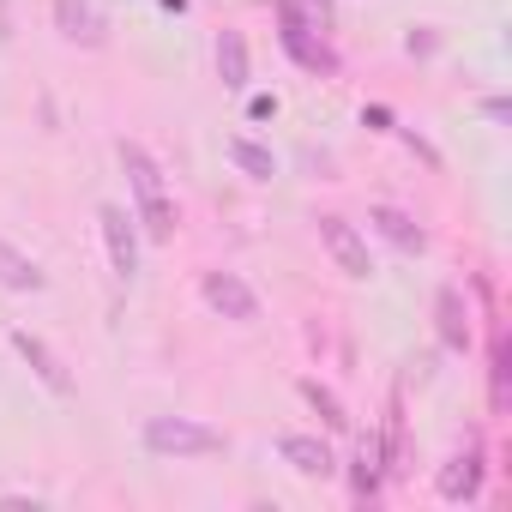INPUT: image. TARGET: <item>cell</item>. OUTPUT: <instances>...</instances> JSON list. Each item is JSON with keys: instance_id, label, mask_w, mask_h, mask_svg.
Listing matches in <instances>:
<instances>
[{"instance_id": "1", "label": "cell", "mask_w": 512, "mask_h": 512, "mask_svg": "<svg viewBox=\"0 0 512 512\" xmlns=\"http://www.w3.org/2000/svg\"><path fill=\"white\" fill-rule=\"evenodd\" d=\"M115 157H121V175H127V187H133V223H139V235H145V241H175L181 205L169 199V181H163V163L151 157V145L121 139Z\"/></svg>"}, {"instance_id": "2", "label": "cell", "mask_w": 512, "mask_h": 512, "mask_svg": "<svg viewBox=\"0 0 512 512\" xmlns=\"http://www.w3.org/2000/svg\"><path fill=\"white\" fill-rule=\"evenodd\" d=\"M278 43H284V55H290L302 73H314V79H338V67H344V55L332 49L326 25L302 7V0H278Z\"/></svg>"}, {"instance_id": "3", "label": "cell", "mask_w": 512, "mask_h": 512, "mask_svg": "<svg viewBox=\"0 0 512 512\" xmlns=\"http://www.w3.org/2000/svg\"><path fill=\"white\" fill-rule=\"evenodd\" d=\"M139 446L151 452V458H217V452H229V434L223 428H211V422H199V416H151L145 428H139Z\"/></svg>"}, {"instance_id": "4", "label": "cell", "mask_w": 512, "mask_h": 512, "mask_svg": "<svg viewBox=\"0 0 512 512\" xmlns=\"http://www.w3.org/2000/svg\"><path fill=\"white\" fill-rule=\"evenodd\" d=\"M314 223H320V241H326V253H332V266H338L344 278L368 284V278H374V253H368V235H362L350 217H338V211H326V217H314Z\"/></svg>"}, {"instance_id": "5", "label": "cell", "mask_w": 512, "mask_h": 512, "mask_svg": "<svg viewBox=\"0 0 512 512\" xmlns=\"http://www.w3.org/2000/svg\"><path fill=\"white\" fill-rule=\"evenodd\" d=\"M97 229H103V253H109V278L115 284H133L139 278V223L121 211V205H97Z\"/></svg>"}, {"instance_id": "6", "label": "cell", "mask_w": 512, "mask_h": 512, "mask_svg": "<svg viewBox=\"0 0 512 512\" xmlns=\"http://www.w3.org/2000/svg\"><path fill=\"white\" fill-rule=\"evenodd\" d=\"M199 296H205V308L217 314V320H235V326H253L260 320V290H253L241 272H205L199 278Z\"/></svg>"}, {"instance_id": "7", "label": "cell", "mask_w": 512, "mask_h": 512, "mask_svg": "<svg viewBox=\"0 0 512 512\" xmlns=\"http://www.w3.org/2000/svg\"><path fill=\"white\" fill-rule=\"evenodd\" d=\"M49 19H55L61 43H73V49H103L109 43V13L97 0H55Z\"/></svg>"}, {"instance_id": "8", "label": "cell", "mask_w": 512, "mask_h": 512, "mask_svg": "<svg viewBox=\"0 0 512 512\" xmlns=\"http://www.w3.org/2000/svg\"><path fill=\"white\" fill-rule=\"evenodd\" d=\"M434 338H440V350H452V356H470V344H476V326H470L464 284H440V290H434Z\"/></svg>"}, {"instance_id": "9", "label": "cell", "mask_w": 512, "mask_h": 512, "mask_svg": "<svg viewBox=\"0 0 512 512\" xmlns=\"http://www.w3.org/2000/svg\"><path fill=\"white\" fill-rule=\"evenodd\" d=\"M13 350L25 356V368L43 380V392H49V398H73V392H79V386H73V374H67V362L49 350V338H37V332L13 326Z\"/></svg>"}, {"instance_id": "10", "label": "cell", "mask_w": 512, "mask_h": 512, "mask_svg": "<svg viewBox=\"0 0 512 512\" xmlns=\"http://www.w3.org/2000/svg\"><path fill=\"white\" fill-rule=\"evenodd\" d=\"M278 458L296 470V476H308V482H326V476H338V452H332V440H320V434H278Z\"/></svg>"}, {"instance_id": "11", "label": "cell", "mask_w": 512, "mask_h": 512, "mask_svg": "<svg viewBox=\"0 0 512 512\" xmlns=\"http://www.w3.org/2000/svg\"><path fill=\"white\" fill-rule=\"evenodd\" d=\"M482 482H488V464H482V446H464V452H452L440 470H434V494L440 500H476L482 494Z\"/></svg>"}, {"instance_id": "12", "label": "cell", "mask_w": 512, "mask_h": 512, "mask_svg": "<svg viewBox=\"0 0 512 512\" xmlns=\"http://www.w3.org/2000/svg\"><path fill=\"white\" fill-rule=\"evenodd\" d=\"M0 290H13V296H37V290H49V272L31 260L19 241H7V235H0Z\"/></svg>"}, {"instance_id": "13", "label": "cell", "mask_w": 512, "mask_h": 512, "mask_svg": "<svg viewBox=\"0 0 512 512\" xmlns=\"http://www.w3.org/2000/svg\"><path fill=\"white\" fill-rule=\"evenodd\" d=\"M368 223H374V235H380V241H392L398 253H428V229H422L404 205H374V211H368Z\"/></svg>"}, {"instance_id": "14", "label": "cell", "mask_w": 512, "mask_h": 512, "mask_svg": "<svg viewBox=\"0 0 512 512\" xmlns=\"http://www.w3.org/2000/svg\"><path fill=\"white\" fill-rule=\"evenodd\" d=\"M386 476H392V470H386V446L368 434V440L356 446V464H350V494H356V500H374Z\"/></svg>"}, {"instance_id": "15", "label": "cell", "mask_w": 512, "mask_h": 512, "mask_svg": "<svg viewBox=\"0 0 512 512\" xmlns=\"http://www.w3.org/2000/svg\"><path fill=\"white\" fill-rule=\"evenodd\" d=\"M223 151H229V163H235L247 181H272V175H278V157H272V145L247 139V133H229V139H223Z\"/></svg>"}, {"instance_id": "16", "label": "cell", "mask_w": 512, "mask_h": 512, "mask_svg": "<svg viewBox=\"0 0 512 512\" xmlns=\"http://www.w3.org/2000/svg\"><path fill=\"white\" fill-rule=\"evenodd\" d=\"M217 79H223V91H247L253 67H247V37L241 31H217Z\"/></svg>"}, {"instance_id": "17", "label": "cell", "mask_w": 512, "mask_h": 512, "mask_svg": "<svg viewBox=\"0 0 512 512\" xmlns=\"http://www.w3.org/2000/svg\"><path fill=\"white\" fill-rule=\"evenodd\" d=\"M302 398L314 404V416H320L332 434H344V428H350V410H344V398H338L332 386H320V380H302Z\"/></svg>"}, {"instance_id": "18", "label": "cell", "mask_w": 512, "mask_h": 512, "mask_svg": "<svg viewBox=\"0 0 512 512\" xmlns=\"http://www.w3.org/2000/svg\"><path fill=\"white\" fill-rule=\"evenodd\" d=\"M488 392H494V410H506V332H494V356H488Z\"/></svg>"}, {"instance_id": "19", "label": "cell", "mask_w": 512, "mask_h": 512, "mask_svg": "<svg viewBox=\"0 0 512 512\" xmlns=\"http://www.w3.org/2000/svg\"><path fill=\"white\" fill-rule=\"evenodd\" d=\"M434 49H440V31L434 25H422V31L404 37V55H434Z\"/></svg>"}, {"instance_id": "20", "label": "cell", "mask_w": 512, "mask_h": 512, "mask_svg": "<svg viewBox=\"0 0 512 512\" xmlns=\"http://www.w3.org/2000/svg\"><path fill=\"white\" fill-rule=\"evenodd\" d=\"M362 127H374V133H398V127H392V109H362Z\"/></svg>"}, {"instance_id": "21", "label": "cell", "mask_w": 512, "mask_h": 512, "mask_svg": "<svg viewBox=\"0 0 512 512\" xmlns=\"http://www.w3.org/2000/svg\"><path fill=\"white\" fill-rule=\"evenodd\" d=\"M247 115H253V121H272V115H278V97H253Z\"/></svg>"}, {"instance_id": "22", "label": "cell", "mask_w": 512, "mask_h": 512, "mask_svg": "<svg viewBox=\"0 0 512 512\" xmlns=\"http://www.w3.org/2000/svg\"><path fill=\"white\" fill-rule=\"evenodd\" d=\"M482 115H488L494 127H506V97H482Z\"/></svg>"}, {"instance_id": "23", "label": "cell", "mask_w": 512, "mask_h": 512, "mask_svg": "<svg viewBox=\"0 0 512 512\" xmlns=\"http://www.w3.org/2000/svg\"><path fill=\"white\" fill-rule=\"evenodd\" d=\"M13 37V19H7V0H0V43H7Z\"/></svg>"}, {"instance_id": "24", "label": "cell", "mask_w": 512, "mask_h": 512, "mask_svg": "<svg viewBox=\"0 0 512 512\" xmlns=\"http://www.w3.org/2000/svg\"><path fill=\"white\" fill-rule=\"evenodd\" d=\"M163 13H187V0H163Z\"/></svg>"}]
</instances>
